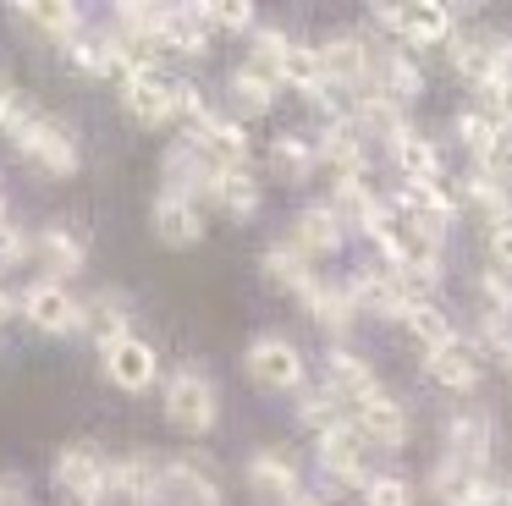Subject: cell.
Segmentation results:
<instances>
[{"label": "cell", "mask_w": 512, "mask_h": 506, "mask_svg": "<svg viewBox=\"0 0 512 506\" xmlns=\"http://www.w3.org/2000/svg\"><path fill=\"white\" fill-rule=\"evenodd\" d=\"M6 138H12V149L23 154L39 176H50V182H67V176H78V165H83L72 127L56 121V116H45V110H34V105L17 110V121H12Z\"/></svg>", "instance_id": "obj_1"}, {"label": "cell", "mask_w": 512, "mask_h": 506, "mask_svg": "<svg viewBox=\"0 0 512 506\" xmlns=\"http://www.w3.org/2000/svg\"><path fill=\"white\" fill-rule=\"evenodd\" d=\"M160 407H166V424L177 435H210L215 418H221V391H215V380L204 369L182 363L166 380V391H160Z\"/></svg>", "instance_id": "obj_2"}, {"label": "cell", "mask_w": 512, "mask_h": 506, "mask_svg": "<svg viewBox=\"0 0 512 506\" xmlns=\"http://www.w3.org/2000/svg\"><path fill=\"white\" fill-rule=\"evenodd\" d=\"M243 369H248V380H254L259 391L287 396V391H298V385H303V352H298V341H287L281 330H265V336L248 341Z\"/></svg>", "instance_id": "obj_3"}, {"label": "cell", "mask_w": 512, "mask_h": 506, "mask_svg": "<svg viewBox=\"0 0 512 506\" xmlns=\"http://www.w3.org/2000/svg\"><path fill=\"white\" fill-rule=\"evenodd\" d=\"M105 479H111V457H105L100 446H89V440L61 446L56 462H50V484L78 506H100L105 501Z\"/></svg>", "instance_id": "obj_4"}, {"label": "cell", "mask_w": 512, "mask_h": 506, "mask_svg": "<svg viewBox=\"0 0 512 506\" xmlns=\"http://www.w3.org/2000/svg\"><path fill=\"white\" fill-rule=\"evenodd\" d=\"M375 55H380V44L369 33H331L320 44L325 83L336 94H369V83H375Z\"/></svg>", "instance_id": "obj_5"}, {"label": "cell", "mask_w": 512, "mask_h": 506, "mask_svg": "<svg viewBox=\"0 0 512 506\" xmlns=\"http://www.w3.org/2000/svg\"><path fill=\"white\" fill-rule=\"evenodd\" d=\"M116 99H122L127 121L138 127H166L177 121V77H166L160 66H138L116 83Z\"/></svg>", "instance_id": "obj_6"}, {"label": "cell", "mask_w": 512, "mask_h": 506, "mask_svg": "<svg viewBox=\"0 0 512 506\" xmlns=\"http://www.w3.org/2000/svg\"><path fill=\"white\" fill-rule=\"evenodd\" d=\"M375 22L386 33H397L402 50H424V44H446L457 33V17L452 6H441V0H413V6H380Z\"/></svg>", "instance_id": "obj_7"}, {"label": "cell", "mask_w": 512, "mask_h": 506, "mask_svg": "<svg viewBox=\"0 0 512 506\" xmlns=\"http://www.w3.org/2000/svg\"><path fill=\"white\" fill-rule=\"evenodd\" d=\"M100 374L116 385V391H127V396H138V391H149V385L160 380V352H155V341H144V336H116V341H100Z\"/></svg>", "instance_id": "obj_8"}, {"label": "cell", "mask_w": 512, "mask_h": 506, "mask_svg": "<svg viewBox=\"0 0 512 506\" xmlns=\"http://www.w3.org/2000/svg\"><path fill=\"white\" fill-rule=\"evenodd\" d=\"M347 297H353V308L369 319H408V308L419 303L413 286L402 281L391 264H375V270L364 264V270H353L347 275Z\"/></svg>", "instance_id": "obj_9"}, {"label": "cell", "mask_w": 512, "mask_h": 506, "mask_svg": "<svg viewBox=\"0 0 512 506\" xmlns=\"http://www.w3.org/2000/svg\"><path fill=\"white\" fill-rule=\"evenodd\" d=\"M23 319L34 330H45V336H78L83 330V297H72L67 292V281H34V286H23Z\"/></svg>", "instance_id": "obj_10"}, {"label": "cell", "mask_w": 512, "mask_h": 506, "mask_svg": "<svg viewBox=\"0 0 512 506\" xmlns=\"http://www.w3.org/2000/svg\"><path fill=\"white\" fill-rule=\"evenodd\" d=\"M369 440L358 435V424H336L325 429L320 440H314V457H320V473L336 484H347V490H364L369 484Z\"/></svg>", "instance_id": "obj_11"}, {"label": "cell", "mask_w": 512, "mask_h": 506, "mask_svg": "<svg viewBox=\"0 0 512 506\" xmlns=\"http://www.w3.org/2000/svg\"><path fill=\"white\" fill-rule=\"evenodd\" d=\"M160 182H166V193H182V198H210L215 182H221V165L210 160V154L199 149V138H177L166 149V160H160Z\"/></svg>", "instance_id": "obj_12"}, {"label": "cell", "mask_w": 512, "mask_h": 506, "mask_svg": "<svg viewBox=\"0 0 512 506\" xmlns=\"http://www.w3.org/2000/svg\"><path fill=\"white\" fill-rule=\"evenodd\" d=\"M424 490L441 506H507V484H496L485 468H463V462H452V457L430 473Z\"/></svg>", "instance_id": "obj_13"}, {"label": "cell", "mask_w": 512, "mask_h": 506, "mask_svg": "<svg viewBox=\"0 0 512 506\" xmlns=\"http://www.w3.org/2000/svg\"><path fill=\"white\" fill-rule=\"evenodd\" d=\"M67 61L78 66L83 77H111V83H122L127 72H138L133 55L122 50V39L111 33V22H100V28H83L78 39L67 44Z\"/></svg>", "instance_id": "obj_14"}, {"label": "cell", "mask_w": 512, "mask_h": 506, "mask_svg": "<svg viewBox=\"0 0 512 506\" xmlns=\"http://www.w3.org/2000/svg\"><path fill=\"white\" fill-rule=\"evenodd\" d=\"M446 457L463 462V468H485L490 462V446H496V418L485 407H457L446 413Z\"/></svg>", "instance_id": "obj_15"}, {"label": "cell", "mask_w": 512, "mask_h": 506, "mask_svg": "<svg viewBox=\"0 0 512 506\" xmlns=\"http://www.w3.org/2000/svg\"><path fill=\"white\" fill-rule=\"evenodd\" d=\"M160 468H166V462H155L149 451L116 457V462H111V479H105V501H100V506H155Z\"/></svg>", "instance_id": "obj_16"}, {"label": "cell", "mask_w": 512, "mask_h": 506, "mask_svg": "<svg viewBox=\"0 0 512 506\" xmlns=\"http://www.w3.org/2000/svg\"><path fill=\"white\" fill-rule=\"evenodd\" d=\"M314 149H320V165L336 176V182H353V176H364L369 143H364V132L353 127V116H347V110L325 121V132L314 138Z\"/></svg>", "instance_id": "obj_17"}, {"label": "cell", "mask_w": 512, "mask_h": 506, "mask_svg": "<svg viewBox=\"0 0 512 506\" xmlns=\"http://www.w3.org/2000/svg\"><path fill=\"white\" fill-rule=\"evenodd\" d=\"M496 50H501V33H490V28H457L452 39H446V61H452V72L468 77L474 88L496 83Z\"/></svg>", "instance_id": "obj_18"}, {"label": "cell", "mask_w": 512, "mask_h": 506, "mask_svg": "<svg viewBox=\"0 0 512 506\" xmlns=\"http://www.w3.org/2000/svg\"><path fill=\"white\" fill-rule=\"evenodd\" d=\"M149 231H155L166 248H199L204 242V204L182 193H160L149 209Z\"/></svg>", "instance_id": "obj_19"}, {"label": "cell", "mask_w": 512, "mask_h": 506, "mask_svg": "<svg viewBox=\"0 0 512 506\" xmlns=\"http://www.w3.org/2000/svg\"><path fill=\"white\" fill-rule=\"evenodd\" d=\"M353 424L375 451H397L402 440H408V407H402L391 391H369L364 402L353 407Z\"/></svg>", "instance_id": "obj_20"}, {"label": "cell", "mask_w": 512, "mask_h": 506, "mask_svg": "<svg viewBox=\"0 0 512 506\" xmlns=\"http://www.w3.org/2000/svg\"><path fill=\"white\" fill-rule=\"evenodd\" d=\"M424 374H430V380L441 385V391L468 396V391H479V380H485V358H479V347H474V341H463V336H457L452 347L424 352Z\"/></svg>", "instance_id": "obj_21"}, {"label": "cell", "mask_w": 512, "mask_h": 506, "mask_svg": "<svg viewBox=\"0 0 512 506\" xmlns=\"http://www.w3.org/2000/svg\"><path fill=\"white\" fill-rule=\"evenodd\" d=\"M155 506H221V484L210 479V468L199 462H166L160 468V490H155Z\"/></svg>", "instance_id": "obj_22"}, {"label": "cell", "mask_w": 512, "mask_h": 506, "mask_svg": "<svg viewBox=\"0 0 512 506\" xmlns=\"http://www.w3.org/2000/svg\"><path fill=\"white\" fill-rule=\"evenodd\" d=\"M34 259L50 270V281H67V275L89 270V237H83L78 226H39L34 237Z\"/></svg>", "instance_id": "obj_23"}, {"label": "cell", "mask_w": 512, "mask_h": 506, "mask_svg": "<svg viewBox=\"0 0 512 506\" xmlns=\"http://www.w3.org/2000/svg\"><path fill=\"white\" fill-rule=\"evenodd\" d=\"M12 17L23 22V28H34L39 39L61 44V50H67V44L89 28V22H83V11L72 6V0H23V6H12Z\"/></svg>", "instance_id": "obj_24"}, {"label": "cell", "mask_w": 512, "mask_h": 506, "mask_svg": "<svg viewBox=\"0 0 512 506\" xmlns=\"http://www.w3.org/2000/svg\"><path fill=\"white\" fill-rule=\"evenodd\" d=\"M342 237H347V226L336 220V209H331V204H309L298 220H292V237H287V242H292V248H298L309 264H320V259H331V253L342 248Z\"/></svg>", "instance_id": "obj_25"}, {"label": "cell", "mask_w": 512, "mask_h": 506, "mask_svg": "<svg viewBox=\"0 0 512 506\" xmlns=\"http://www.w3.org/2000/svg\"><path fill=\"white\" fill-rule=\"evenodd\" d=\"M298 297H303V308H309L314 325L331 330V336H347V330L358 325V308H353V297H347V281H325V275H314Z\"/></svg>", "instance_id": "obj_26"}, {"label": "cell", "mask_w": 512, "mask_h": 506, "mask_svg": "<svg viewBox=\"0 0 512 506\" xmlns=\"http://www.w3.org/2000/svg\"><path fill=\"white\" fill-rule=\"evenodd\" d=\"M391 209L424 220V226H435V231H446L457 220V193L446 182H402V193L391 198Z\"/></svg>", "instance_id": "obj_27"}, {"label": "cell", "mask_w": 512, "mask_h": 506, "mask_svg": "<svg viewBox=\"0 0 512 506\" xmlns=\"http://www.w3.org/2000/svg\"><path fill=\"white\" fill-rule=\"evenodd\" d=\"M325 391L336 396V402H364L369 391H380L375 369H369V358H358L353 347H331L325 352Z\"/></svg>", "instance_id": "obj_28"}, {"label": "cell", "mask_w": 512, "mask_h": 506, "mask_svg": "<svg viewBox=\"0 0 512 506\" xmlns=\"http://www.w3.org/2000/svg\"><path fill=\"white\" fill-rule=\"evenodd\" d=\"M160 50L171 55H210V22L199 6H160Z\"/></svg>", "instance_id": "obj_29"}, {"label": "cell", "mask_w": 512, "mask_h": 506, "mask_svg": "<svg viewBox=\"0 0 512 506\" xmlns=\"http://www.w3.org/2000/svg\"><path fill=\"white\" fill-rule=\"evenodd\" d=\"M193 138H199V149L210 154L221 171H248V154H254V149H248V132H243V121H237V116H221V110H215Z\"/></svg>", "instance_id": "obj_30"}, {"label": "cell", "mask_w": 512, "mask_h": 506, "mask_svg": "<svg viewBox=\"0 0 512 506\" xmlns=\"http://www.w3.org/2000/svg\"><path fill=\"white\" fill-rule=\"evenodd\" d=\"M248 490H254L259 501L292 506L303 495V484H298V468H292L281 451H254V457H248Z\"/></svg>", "instance_id": "obj_31"}, {"label": "cell", "mask_w": 512, "mask_h": 506, "mask_svg": "<svg viewBox=\"0 0 512 506\" xmlns=\"http://www.w3.org/2000/svg\"><path fill=\"white\" fill-rule=\"evenodd\" d=\"M369 88H375V94H386V99H397V105L408 110L413 99L424 94V72H419V61H413V55L397 44V50H380L375 55V83H369Z\"/></svg>", "instance_id": "obj_32"}, {"label": "cell", "mask_w": 512, "mask_h": 506, "mask_svg": "<svg viewBox=\"0 0 512 506\" xmlns=\"http://www.w3.org/2000/svg\"><path fill=\"white\" fill-rule=\"evenodd\" d=\"M457 204H468L479 220H485V231H490V226H501V220H512V187L496 182V176H485L474 165L468 176H457Z\"/></svg>", "instance_id": "obj_33"}, {"label": "cell", "mask_w": 512, "mask_h": 506, "mask_svg": "<svg viewBox=\"0 0 512 506\" xmlns=\"http://www.w3.org/2000/svg\"><path fill=\"white\" fill-rule=\"evenodd\" d=\"M391 165H397L402 182H441L446 154H441V143H435V138H424V132L408 127L397 143H391Z\"/></svg>", "instance_id": "obj_34"}, {"label": "cell", "mask_w": 512, "mask_h": 506, "mask_svg": "<svg viewBox=\"0 0 512 506\" xmlns=\"http://www.w3.org/2000/svg\"><path fill=\"white\" fill-rule=\"evenodd\" d=\"M133 325V297L122 286H100L83 297V330H94V341H116Z\"/></svg>", "instance_id": "obj_35"}, {"label": "cell", "mask_w": 512, "mask_h": 506, "mask_svg": "<svg viewBox=\"0 0 512 506\" xmlns=\"http://www.w3.org/2000/svg\"><path fill=\"white\" fill-rule=\"evenodd\" d=\"M347 116H353L358 132H364V143H369V138L397 143L402 132H408V116H402V105H397V99H386V94H375V88H369V94H358Z\"/></svg>", "instance_id": "obj_36"}, {"label": "cell", "mask_w": 512, "mask_h": 506, "mask_svg": "<svg viewBox=\"0 0 512 506\" xmlns=\"http://www.w3.org/2000/svg\"><path fill=\"white\" fill-rule=\"evenodd\" d=\"M281 83L292 88V94L303 99H320L325 88V66H320V44H303V39H287V50H281Z\"/></svg>", "instance_id": "obj_37"}, {"label": "cell", "mask_w": 512, "mask_h": 506, "mask_svg": "<svg viewBox=\"0 0 512 506\" xmlns=\"http://www.w3.org/2000/svg\"><path fill=\"white\" fill-rule=\"evenodd\" d=\"M276 77H265V72H254V66H232L226 72V105H232V116H265L270 110V99H276Z\"/></svg>", "instance_id": "obj_38"}, {"label": "cell", "mask_w": 512, "mask_h": 506, "mask_svg": "<svg viewBox=\"0 0 512 506\" xmlns=\"http://www.w3.org/2000/svg\"><path fill=\"white\" fill-rule=\"evenodd\" d=\"M270 171L281 176V182H309L314 171H320V149H314V138H303V132H281L276 143H270Z\"/></svg>", "instance_id": "obj_39"}, {"label": "cell", "mask_w": 512, "mask_h": 506, "mask_svg": "<svg viewBox=\"0 0 512 506\" xmlns=\"http://www.w3.org/2000/svg\"><path fill=\"white\" fill-rule=\"evenodd\" d=\"M402 325H408V336L419 341L424 352H441V347H452V341H457L452 314H446L441 303H430V297H419V303L408 308V319H402Z\"/></svg>", "instance_id": "obj_40"}, {"label": "cell", "mask_w": 512, "mask_h": 506, "mask_svg": "<svg viewBox=\"0 0 512 506\" xmlns=\"http://www.w3.org/2000/svg\"><path fill=\"white\" fill-rule=\"evenodd\" d=\"M210 204L226 209L232 220H248V215H259V204H265V187L254 182V171H221Z\"/></svg>", "instance_id": "obj_41"}, {"label": "cell", "mask_w": 512, "mask_h": 506, "mask_svg": "<svg viewBox=\"0 0 512 506\" xmlns=\"http://www.w3.org/2000/svg\"><path fill=\"white\" fill-rule=\"evenodd\" d=\"M259 264H265V275H270L276 286H287V292H303V286H309L314 275H320V270H314V264L303 259L298 248H292V242H270L265 259H259Z\"/></svg>", "instance_id": "obj_42"}, {"label": "cell", "mask_w": 512, "mask_h": 506, "mask_svg": "<svg viewBox=\"0 0 512 506\" xmlns=\"http://www.w3.org/2000/svg\"><path fill=\"white\" fill-rule=\"evenodd\" d=\"M452 132H457V143H463L474 160H485V154L496 149V138H501V127H496V121H490L479 105H474V110H457V116H452Z\"/></svg>", "instance_id": "obj_43"}, {"label": "cell", "mask_w": 512, "mask_h": 506, "mask_svg": "<svg viewBox=\"0 0 512 506\" xmlns=\"http://www.w3.org/2000/svg\"><path fill=\"white\" fill-rule=\"evenodd\" d=\"M298 424L303 429H314V440L325 435V429H336V424H347L342 418V402H336L325 385H314V391H303V402H298Z\"/></svg>", "instance_id": "obj_44"}, {"label": "cell", "mask_w": 512, "mask_h": 506, "mask_svg": "<svg viewBox=\"0 0 512 506\" xmlns=\"http://www.w3.org/2000/svg\"><path fill=\"white\" fill-rule=\"evenodd\" d=\"M248 50H254V55H248V66L281 83V50H287V33H281V28H254V33H248Z\"/></svg>", "instance_id": "obj_45"}, {"label": "cell", "mask_w": 512, "mask_h": 506, "mask_svg": "<svg viewBox=\"0 0 512 506\" xmlns=\"http://www.w3.org/2000/svg\"><path fill=\"white\" fill-rule=\"evenodd\" d=\"M204 22H210V33H254V6L248 0H210V6H199Z\"/></svg>", "instance_id": "obj_46"}, {"label": "cell", "mask_w": 512, "mask_h": 506, "mask_svg": "<svg viewBox=\"0 0 512 506\" xmlns=\"http://www.w3.org/2000/svg\"><path fill=\"white\" fill-rule=\"evenodd\" d=\"M413 501H419V490L408 479H397V473H369L364 506H413Z\"/></svg>", "instance_id": "obj_47"}, {"label": "cell", "mask_w": 512, "mask_h": 506, "mask_svg": "<svg viewBox=\"0 0 512 506\" xmlns=\"http://www.w3.org/2000/svg\"><path fill=\"white\" fill-rule=\"evenodd\" d=\"M474 347H479V358H501V363H507L512 358V319L507 314H485V319H479Z\"/></svg>", "instance_id": "obj_48"}, {"label": "cell", "mask_w": 512, "mask_h": 506, "mask_svg": "<svg viewBox=\"0 0 512 506\" xmlns=\"http://www.w3.org/2000/svg\"><path fill=\"white\" fill-rule=\"evenodd\" d=\"M479 303H485V314H507L512 319V275L479 270Z\"/></svg>", "instance_id": "obj_49"}, {"label": "cell", "mask_w": 512, "mask_h": 506, "mask_svg": "<svg viewBox=\"0 0 512 506\" xmlns=\"http://www.w3.org/2000/svg\"><path fill=\"white\" fill-rule=\"evenodd\" d=\"M34 259V237H28L23 226H0V270H17V264H28Z\"/></svg>", "instance_id": "obj_50"}, {"label": "cell", "mask_w": 512, "mask_h": 506, "mask_svg": "<svg viewBox=\"0 0 512 506\" xmlns=\"http://www.w3.org/2000/svg\"><path fill=\"white\" fill-rule=\"evenodd\" d=\"M485 253H490V270L512 275V220H501V226L485 231Z\"/></svg>", "instance_id": "obj_51"}, {"label": "cell", "mask_w": 512, "mask_h": 506, "mask_svg": "<svg viewBox=\"0 0 512 506\" xmlns=\"http://www.w3.org/2000/svg\"><path fill=\"white\" fill-rule=\"evenodd\" d=\"M0 506H34V490L17 468H0Z\"/></svg>", "instance_id": "obj_52"}, {"label": "cell", "mask_w": 512, "mask_h": 506, "mask_svg": "<svg viewBox=\"0 0 512 506\" xmlns=\"http://www.w3.org/2000/svg\"><path fill=\"white\" fill-rule=\"evenodd\" d=\"M17 110H23V94H17V88H12V77L0 72V138H6V132H12Z\"/></svg>", "instance_id": "obj_53"}, {"label": "cell", "mask_w": 512, "mask_h": 506, "mask_svg": "<svg viewBox=\"0 0 512 506\" xmlns=\"http://www.w3.org/2000/svg\"><path fill=\"white\" fill-rule=\"evenodd\" d=\"M490 88H512V39H501V50H496V83Z\"/></svg>", "instance_id": "obj_54"}, {"label": "cell", "mask_w": 512, "mask_h": 506, "mask_svg": "<svg viewBox=\"0 0 512 506\" xmlns=\"http://www.w3.org/2000/svg\"><path fill=\"white\" fill-rule=\"evenodd\" d=\"M292 506H336V501H325V495H298Z\"/></svg>", "instance_id": "obj_55"}, {"label": "cell", "mask_w": 512, "mask_h": 506, "mask_svg": "<svg viewBox=\"0 0 512 506\" xmlns=\"http://www.w3.org/2000/svg\"><path fill=\"white\" fill-rule=\"evenodd\" d=\"M0 226H6V193H0Z\"/></svg>", "instance_id": "obj_56"}, {"label": "cell", "mask_w": 512, "mask_h": 506, "mask_svg": "<svg viewBox=\"0 0 512 506\" xmlns=\"http://www.w3.org/2000/svg\"><path fill=\"white\" fill-rule=\"evenodd\" d=\"M501 369H507V374H512V358H507V363H501Z\"/></svg>", "instance_id": "obj_57"}, {"label": "cell", "mask_w": 512, "mask_h": 506, "mask_svg": "<svg viewBox=\"0 0 512 506\" xmlns=\"http://www.w3.org/2000/svg\"><path fill=\"white\" fill-rule=\"evenodd\" d=\"M507 506H512V484H507Z\"/></svg>", "instance_id": "obj_58"}]
</instances>
